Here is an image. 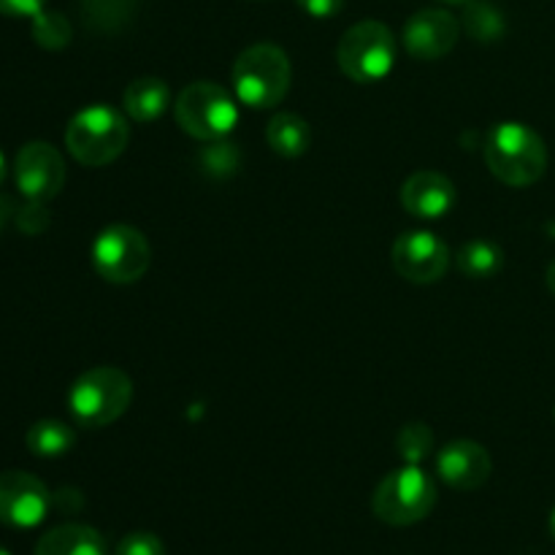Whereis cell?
<instances>
[{
    "mask_svg": "<svg viewBox=\"0 0 555 555\" xmlns=\"http://www.w3.org/2000/svg\"><path fill=\"white\" fill-rule=\"evenodd\" d=\"M298 9L307 11L314 20H331L345 9V0H296Z\"/></svg>",
    "mask_w": 555,
    "mask_h": 555,
    "instance_id": "4316f807",
    "label": "cell"
},
{
    "mask_svg": "<svg viewBox=\"0 0 555 555\" xmlns=\"http://www.w3.org/2000/svg\"><path fill=\"white\" fill-rule=\"evenodd\" d=\"M486 163L499 182L509 188H529L545 177L547 146L529 125L499 122L486 139Z\"/></svg>",
    "mask_w": 555,
    "mask_h": 555,
    "instance_id": "6da1fadb",
    "label": "cell"
},
{
    "mask_svg": "<svg viewBox=\"0 0 555 555\" xmlns=\"http://www.w3.org/2000/svg\"><path fill=\"white\" fill-rule=\"evenodd\" d=\"M396 450L404 464L421 466L434 453V434L426 423H406L396 437Z\"/></svg>",
    "mask_w": 555,
    "mask_h": 555,
    "instance_id": "cb8c5ba5",
    "label": "cell"
},
{
    "mask_svg": "<svg viewBox=\"0 0 555 555\" xmlns=\"http://www.w3.org/2000/svg\"><path fill=\"white\" fill-rule=\"evenodd\" d=\"M551 537H553V542H555V507H553V513H551Z\"/></svg>",
    "mask_w": 555,
    "mask_h": 555,
    "instance_id": "836d02e7",
    "label": "cell"
},
{
    "mask_svg": "<svg viewBox=\"0 0 555 555\" xmlns=\"http://www.w3.org/2000/svg\"><path fill=\"white\" fill-rule=\"evenodd\" d=\"M545 280H547V287H551V293L555 296V260L551 263V269H547Z\"/></svg>",
    "mask_w": 555,
    "mask_h": 555,
    "instance_id": "4dcf8cb0",
    "label": "cell"
},
{
    "mask_svg": "<svg viewBox=\"0 0 555 555\" xmlns=\"http://www.w3.org/2000/svg\"><path fill=\"white\" fill-rule=\"evenodd\" d=\"M179 128L198 141L225 139L238 122L236 98L215 81H193L173 103Z\"/></svg>",
    "mask_w": 555,
    "mask_h": 555,
    "instance_id": "52a82bcc",
    "label": "cell"
},
{
    "mask_svg": "<svg viewBox=\"0 0 555 555\" xmlns=\"http://www.w3.org/2000/svg\"><path fill=\"white\" fill-rule=\"evenodd\" d=\"M168 103H171V90L157 76H141V79L130 81L122 92L125 112L135 122H155L166 114Z\"/></svg>",
    "mask_w": 555,
    "mask_h": 555,
    "instance_id": "2e32d148",
    "label": "cell"
},
{
    "mask_svg": "<svg viewBox=\"0 0 555 555\" xmlns=\"http://www.w3.org/2000/svg\"><path fill=\"white\" fill-rule=\"evenodd\" d=\"M437 504V486L421 466L404 464L377 486L372 496V509L383 524L412 526L428 518Z\"/></svg>",
    "mask_w": 555,
    "mask_h": 555,
    "instance_id": "8992f818",
    "label": "cell"
},
{
    "mask_svg": "<svg viewBox=\"0 0 555 555\" xmlns=\"http://www.w3.org/2000/svg\"><path fill=\"white\" fill-rule=\"evenodd\" d=\"M455 266L469 280H491V276H496L502 271L504 253L499 244L486 242V238H475V242H466L455 253Z\"/></svg>",
    "mask_w": 555,
    "mask_h": 555,
    "instance_id": "d6986e66",
    "label": "cell"
},
{
    "mask_svg": "<svg viewBox=\"0 0 555 555\" xmlns=\"http://www.w3.org/2000/svg\"><path fill=\"white\" fill-rule=\"evenodd\" d=\"M133 401V383L114 366H98L81 374L68 390V410L85 428L112 426L128 412Z\"/></svg>",
    "mask_w": 555,
    "mask_h": 555,
    "instance_id": "3957f363",
    "label": "cell"
},
{
    "mask_svg": "<svg viewBox=\"0 0 555 555\" xmlns=\"http://www.w3.org/2000/svg\"><path fill=\"white\" fill-rule=\"evenodd\" d=\"M266 141H269L271 152H276V155L301 157L312 146V128L298 114L282 112L266 125Z\"/></svg>",
    "mask_w": 555,
    "mask_h": 555,
    "instance_id": "e0dca14e",
    "label": "cell"
},
{
    "mask_svg": "<svg viewBox=\"0 0 555 555\" xmlns=\"http://www.w3.org/2000/svg\"><path fill=\"white\" fill-rule=\"evenodd\" d=\"M52 507H57L60 513H79L85 507V496L76 488H60L57 493H52Z\"/></svg>",
    "mask_w": 555,
    "mask_h": 555,
    "instance_id": "f1b7e54d",
    "label": "cell"
},
{
    "mask_svg": "<svg viewBox=\"0 0 555 555\" xmlns=\"http://www.w3.org/2000/svg\"><path fill=\"white\" fill-rule=\"evenodd\" d=\"M25 444L38 459H60L74 450L76 434L63 421H38L27 428Z\"/></svg>",
    "mask_w": 555,
    "mask_h": 555,
    "instance_id": "ac0fdd59",
    "label": "cell"
},
{
    "mask_svg": "<svg viewBox=\"0 0 555 555\" xmlns=\"http://www.w3.org/2000/svg\"><path fill=\"white\" fill-rule=\"evenodd\" d=\"M33 555H106V540L92 526L63 524L38 540Z\"/></svg>",
    "mask_w": 555,
    "mask_h": 555,
    "instance_id": "9a60e30c",
    "label": "cell"
},
{
    "mask_svg": "<svg viewBox=\"0 0 555 555\" xmlns=\"http://www.w3.org/2000/svg\"><path fill=\"white\" fill-rule=\"evenodd\" d=\"M114 555H166V547H163L160 537L150 534V531H133L119 542Z\"/></svg>",
    "mask_w": 555,
    "mask_h": 555,
    "instance_id": "484cf974",
    "label": "cell"
},
{
    "mask_svg": "<svg viewBox=\"0 0 555 555\" xmlns=\"http://www.w3.org/2000/svg\"><path fill=\"white\" fill-rule=\"evenodd\" d=\"M396 54H399V47H396L393 30L377 20L356 22L336 47L341 74L358 85H374L385 79L393 70Z\"/></svg>",
    "mask_w": 555,
    "mask_h": 555,
    "instance_id": "5b68a950",
    "label": "cell"
},
{
    "mask_svg": "<svg viewBox=\"0 0 555 555\" xmlns=\"http://www.w3.org/2000/svg\"><path fill=\"white\" fill-rule=\"evenodd\" d=\"M401 206L421 220H439L455 206V184L439 171H415L401 184Z\"/></svg>",
    "mask_w": 555,
    "mask_h": 555,
    "instance_id": "5bb4252c",
    "label": "cell"
},
{
    "mask_svg": "<svg viewBox=\"0 0 555 555\" xmlns=\"http://www.w3.org/2000/svg\"><path fill=\"white\" fill-rule=\"evenodd\" d=\"M461 27H464L466 36L475 38V41L493 43L499 41V38H504V33H507V20H504L502 11L493 3H488V0H469V3L464 5Z\"/></svg>",
    "mask_w": 555,
    "mask_h": 555,
    "instance_id": "ffe728a7",
    "label": "cell"
},
{
    "mask_svg": "<svg viewBox=\"0 0 555 555\" xmlns=\"http://www.w3.org/2000/svg\"><path fill=\"white\" fill-rule=\"evenodd\" d=\"M49 222H52V217H49V209L43 201H27L22 209H16V228L22 233H27V236L43 233L49 228Z\"/></svg>",
    "mask_w": 555,
    "mask_h": 555,
    "instance_id": "d4e9b609",
    "label": "cell"
},
{
    "mask_svg": "<svg viewBox=\"0 0 555 555\" xmlns=\"http://www.w3.org/2000/svg\"><path fill=\"white\" fill-rule=\"evenodd\" d=\"M0 555H11V553H9V551H5V547H3V545H0Z\"/></svg>",
    "mask_w": 555,
    "mask_h": 555,
    "instance_id": "e575fe53",
    "label": "cell"
},
{
    "mask_svg": "<svg viewBox=\"0 0 555 555\" xmlns=\"http://www.w3.org/2000/svg\"><path fill=\"white\" fill-rule=\"evenodd\" d=\"M52 509V493L36 475L22 469L0 472V524L36 529Z\"/></svg>",
    "mask_w": 555,
    "mask_h": 555,
    "instance_id": "9c48e42d",
    "label": "cell"
},
{
    "mask_svg": "<svg viewBox=\"0 0 555 555\" xmlns=\"http://www.w3.org/2000/svg\"><path fill=\"white\" fill-rule=\"evenodd\" d=\"M30 33H33V38H36L38 47L49 49V52L65 49L70 43V38H74L70 22L65 20L60 11H47V9H43L41 14L33 16Z\"/></svg>",
    "mask_w": 555,
    "mask_h": 555,
    "instance_id": "603a6c76",
    "label": "cell"
},
{
    "mask_svg": "<svg viewBox=\"0 0 555 555\" xmlns=\"http://www.w3.org/2000/svg\"><path fill=\"white\" fill-rule=\"evenodd\" d=\"M130 141V128L112 106H87L65 128V146L81 166L101 168L117 160Z\"/></svg>",
    "mask_w": 555,
    "mask_h": 555,
    "instance_id": "277c9868",
    "label": "cell"
},
{
    "mask_svg": "<svg viewBox=\"0 0 555 555\" xmlns=\"http://www.w3.org/2000/svg\"><path fill=\"white\" fill-rule=\"evenodd\" d=\"M437 472L455 491H475V488H482L488 482L493 472V461L491 453L480 442L459 439V442H450L439 450Z\"/></svg>",
    "mask_w": 555,
    "mask_h": 555,
    "instance_id": "4fadbf2b",
    "label": "cell"
},
{
    "mask_svg": "<svg viewBox=\"0 0 555 555\" xmlns=\"http://www.w3.org/2000/svg\"><path fill=\"white\" fill-rule=\"evenodd\" d=\"M233 90L249 108H274L293 81L291 57L276 43H253L233 63Z\"/></svg>",
    "mask_w": 555,
    "mask_h": 555,
    "instance_id": "7a4b0ae2",
    "label": "cell"
},
{
    "mask_svg": "<svg viewBox=\"0 0 555 555\" xmlns=\"http://www.w3.org/2000/svg\"><path fill=\"white\" fill-rule=\"evenodd\" d=\"M5 173H9V166H5V155L0 152V184L5 182Z\"/></svg>",
    "mask_w": 555,
    "mask_h": 555,
    "instance_id": "1f68e13d",
    "label": "cell"
},
{
    "mask_svg": "<svg viewBox=\"0 0 555 555\" xmlns=\"http://www.w3.org/2000/svg\"><path fill=\"white\" fill-rule=\"evenodd\" d=\"M461 36V22L444 9H421L406 20L401 41L417 60H442L453 52Z\"/></svg>",
    "mask_w": 555,
    "mask_h": 555,
    "instance_id": "7c38bea8",
    "label": "cell"
},
{
    "mask_svg": "<svg viewBox=\"0 0 555 555\" xmlns=\"http://www.w3.org/2000/svg\"><path fill=\"white\" fill-rule=\"evenodd\" d=\"M393 269L415 285H434L450 269L448 244L431 231H406L393 242Z\"/></svg>",
    "mask_w": 555,
    "mask_h": 555,
    "instance_id": "30bf717a",
    "label": "cell"
},
{
    "mask_svg": "<svg viewBox=\"0 0 555 555\" xmlns=\"http://www.w3.org/2000/svg\"><path fill=\"white\" fill-rule=\"evenodd\" d=\"M11 211H14V201L5 198V195H0V231H3L5 222H9Z\"/></svg>",
    "mask_w": 555,
    "mask_h": 555,
    "instance_id": "f546056e",
    "label": "cell"
},
{
    "mask_svg": "<svg viewBox=\"0 0 555 555\" xmlns=\"http://www.w3.org/2000/svg\"><path fill=\"white\" fill-rule=\"evenodd\" d=\"M43 5H47V0H0V14L3 16H36L41 14Z\"/></svg>",
    "mask_w": 555,
    "mask_h": 555,
    "instance_id": "83f0119b",
    "label": "cell"
},
{
    "mask_svg": "<svg viewBox=\"0 0 555 555\" xmlns=\"http://www.w3.org/2000/svg\"><path fill=\"white\" fill-rule=\"evenodd\" d=\"M81 14L90 27L112 33L133 20L135 0H81Z\"/></svg>",
    "mask_w": 555,
    "mask_h": 555,
    "instance_id": "7402d4cb",
    "label": "cell"
},
{
    "mask_svg": "<svg viewBox=\"0 0 555 555\" xmlns=\"http://www.w3.org/2000/svg\"><path fill=\"white\" fill-rule=\"evenodd\" d=\"M152 263V247L144 233L133 225H108L92 244V266L98 276L112 285H133Z\"/></svg>",
    "mask_w": 555,
    "mask_h": 555,
    "instance_id": "ba28073f",
    "label": "cell"
},
{
    "mask_svg": "<svg viewBox=\"0 0 555 555\" xmlns=\"http://www.w3.org/2000/svg\"><path fill=\"white\" fill-rule=\"evenodd\" d=\"M439 3H444V5H466V3H469V0H439Z\"/></svg>",
    "mask_w": 555,
    "mask_h": 555,
    "instance_id": "d6a6232c",
    "label": "cell"
},
{
    "mask_svg": "<svg viewBox=\"0 0 555 555\" xmlns=\"http://www.w3.org/2000/svg\"><path fill=\"white\" fill-rule=\"evenodd\" d=\"M198 166L206 177L228 179L233 173H238V168H242V150H238V144H233L228 139L204 141V146L198 152Z\"/></svg>",
    "mask_w": 555,
    "mask_h": 555,
    "instance_id": "44dd1931",
    "label": "cell"
},
{
    "mask_svg": "<svg viewBox=\"0 0 555 555\" xmlns=\"http://www.w3.org/2000/svg\"><path fill=\"white\" fill-rule=\"evenodd\" d=\"M14 179L27 201L57 198L65 184V160L47 141H30L16 152Z\"/></svg>",
    "mask_w": 555,
    "mask_h": 555,
    "instance_id": "8fae6325",
    "label": "cell"
}]
</instances>
